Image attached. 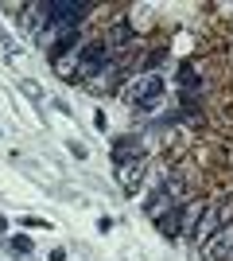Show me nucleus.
I'll use <instances>...</instances> for the list:
<instances>
[{"instance_id":"obj_1","label":"nucleus","mask_w":233,"mask_h":261,"mask_svg":"<svg viewBox=\"0 0 233 261\" xmlns=\"http://www.w3.org/2000/svg\"><path fill=\"white\" fill-rule=\"evenodd\" d=\"M233 222V199H218V203H206V211H202V218H198V226H194V234H190V246H206V242L218 234L222 226H229Z\"/></svg>"},{"instance_id":"obj_2","label":"nucleus","mask_w":233,"mask_h":261,"mask_svg":"<svg viewBox=\"0 0 233 261\" xmlns=\"http://www.w3.org/2000/svg\"><path fill=\"white\" fill-rule=\"evenodd\" d=\"M109 39H93V43H86V51L78 55V66L74 74H70V82H89V78H101V70L109 66Z\"/></svg>"},{"instance_id":"obj_3","label":"nucleus","mask_w":233,"mask_h":261,"mask_svg":"<svg viewBox=\"0 0 233 261\" xmlns=\"http://www.w3.org/2000/svg\"><path fill=\"white\" fill-rule=\"evenodd\" d=\"M86 16H89L86 0H51V4H47V23H51L55 32H74Z\"/></svg>"},{"instance_id":"obj_4","label":"nucleus","mask_w":233,"mask_h":261,"mask_svg":"<svg viewBox=\"0 0 233 261\" xmlns=\"http://www.w3.org/2000/svg\"><path fill=\"white\" fill-rule=\"evenodd\" d=\"M159 94H163V78H155V74H140L132 86L124 90V98L132 101V109H155Z\"/></svg>"},{"instance_id":"obj_5","label":"nucleus","mask_w":233,"mask_h":261,"mask_svg":"<svg viewBox=\"0 0 233 261\" xmlns=\"http://www.w3.org/2000/svg\"><path fill=\"white\" fill-rule=\"evenodd\" d=\"M202 261H233V222L222 226L206 246H202Z\"/></svg>"},{"instance_id":"obj_6","label":"nucleus","mask_w":233,"mask_h":261,"mask_svg":"<svg viewBox=\"0 0 233 261\" xmlns=\"http://www.w3.org/2000/svg\"><path fill=\"white\" fill-rule=\"evenodd\" d=\"M206 203H210V199H202V195H194L187 203V207H179V230H183V234H194V226H198V218H202V211H206Z\"/></svg>"},{"instance_id":"obj_7","label":"nucleus","mask_w":233,"mask_h":261,"mask_svg":"<svg viewBox=\"0 0 233 261\" xmlns=\"http://www.w3.org/2000/svg\"><path fill=\"white\" fill-rule=\"evenodd\" d=\"M113 160H117V164H132V160H148V148H144V144H136L132 137H121V141L113 144Z\"/></svg>"},{"instance_id":"obj_8","label":"nucleus","mask_w":233,"mask_h":261,"mask_svg":"<svg viewBox=\"0 0 233 261\" xmlns=\"http://www.w3.org/2000/svg\"><path fill=\"white\" fill-rule=\"evenodd\" d=\"M117 175H121V187L128 195L140 191V179H144V160H132V164H117Z\"/></svg>"},{"instance_id":"obj_9","label":"nucleus","mask_w":233,"mask_h":261,"mask_svg":"<svg viewBox=\"0 0 233 261\" xmlns=\"http://www.w3.org/2000/svg\"><path fill=\"white\" fill-rule=\"evenodd\" d=\"M78 43H82V32H78V28H74V32H62V35L55 39V43L47 47V55H51V63H62V59H66V55L74 51Z\"/></svg>"},{"instance_id":"obj_10","label":"nucleus","mask_w":233,"mask_h":261,"mask_svg":"<svg viewBox=\"0 0 233 261\" xmlns=\"http://www.w3.org/2000/svg\"><path fill=\"white\" fill-rule=\"evenodd\" d=\"M144 211H148V218H152V222H155V218H163L167 211H175V203H171V199H167V191H163V187H155L152 195H148Z\"/></svg>"},{"instance_id":"obj_11","label":"nucleus","mask_w":233,"mask_h":261,"mask_svg":"<svg viewBox=\"0 0 233 261\" xmlns=\"http://www.w3.org/2000/svg\"><path fill=\"white\" fill-rule=\"evenodd\" d=\"M179 86H183V90H198V86H202L198 70H194L190 63H183V66H179Z\"/></svg>"},{"instance_id":"obj_12","label":"nucleus","mask_w":233,"mask_h":261,"mask_svg":"<svg viewBox=\"0 0 233 261\" xmlns=\"http://www.w3.org/2000/svg\"><path fill=\"white\" fill-rule=\"evenodd\" d=\"M155 226L163 230L167 238H175V234H179V207H175V211H167L163 218H155Z\"/></svg>"},{"instance_id":"obj_13","label":"nucleus","mask_w":233,"mask_h":261,"mask_svg":"<svg viewBox=\"0 0 233 261\" xmlns=\"http://www.w3.org/2000/svg\"><path fill=\"white\" fill-rule=\"evenodd\" d=\"M12 250H16V253H31L35 242H31V238H12Z\"/></svg>"},{"instance_id":"obj_14","label":"nucleus","mask_w":233,"mask_h":261,"mask_svg":"<svg viewBox=\"0 0 233 261\" xmlns=\"http://www.w3.org/2000/svg\"><path fill=\"white\" fill-rule=\"evenodd\" d=\"M23 226H31V230H51V222H47V218H35V215H27V218H23Z\"/></svg>"},{"instance_id":"obj_15","label":"nucleus","mask_w":233,"mask_h":261,"mask_svg":"<svg viewBox=\"0 0 233 261\" xmlns=\"http://www.w3.org/2000/svg\"><path fill=\"white\" fill-rule=\"evenodd\" d=\"M20 90L27 94V98H43V90L35 86V82H23V78H20Z\"/></svg>"},{"instance_id":"obj_16","label":"nucleus","mask_w":233,"mask_h":261,"mask_svg":"<svg viewBox=\"0 0 233 261\" xmlns=\"http://www.w3.org/2000/svg\"><path fill=\"white\" fill-rule=\"evenodd\" d=\"M51 261H66V250H51Z\"/></svg>"},{"instance_id":"obj_17","label":"nucleus","mask_w":233,"mask_h":261,"mask_svg":"<svg viewBox=\"0 0 233 261\" xmlns=\"http://www.w3.org/2000/svg\"><path fill=\"white\" fill-rule=\"evenodd\" d=\"M4 226H8V222H4V218H0V234H4Z\"/></svg>"}]
</instances>
